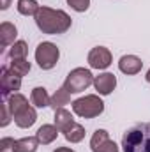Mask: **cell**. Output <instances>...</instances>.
I'll use <instances>...</instances> for the list:
<instances>
[{
    "label": "cell",
    "instance_id": "1",
    "mask_svg": "<svg viewBox=\"0 0 150 152\" xmlns=\"http://www.w3.org/2000/svg\"><path fill=\"white\" fill-rule=\"evenodd\" d=\"M36 25L42 34H50V36L64 34L71 28V16L60 9L39 7L36 14Z\"/></svg>",
    "mask_w": 150,
    "mask_h": 152
},
{
    "label": "cell",
    "instance_id": "2",
    "mask_svg": "<svg viewBox=\"0 0 150 152\" xmlns=\"http://www.w3.org/2000/svg\"><path fill=\"white\" fill-rule=\"evenodd\" d=\"M124 152H150V122H140L122 136Z\"/></svg>",
    "mask_w": 150,
    "mask_h": 152
},
{
    "label": "cell",
    "instance_id": "3",
    "mask_svg": "<svg viewBox=\"0 0 150 152\" xmlns=\"http://www.w3.org/2000/svg\"><path fill=\"white\" fill-rule=\"evenodd\" d=\"M73 110L78 117H83V118H94L97 115L103 113L104 110V103L101 101L99 96H85V97H79L73 103Z\"/></svg>",
    "mask_w": 150,
    "mask_h": 152
},
{
    "label": "cell",
    "instance_id": "4",
    "mask_svg": "<svg viewBox=\"0 0 150 152\" xmlns=\"http://www.w3.org/2000/svg\"><path fill=\"white\" fill-rule=\"evenodd\" d=\"M92 83H94V76H92V73L88 69L76 67L67 75L66 81H64V88L67 92H71V94H78V92H83Z\"/></svg>",
    "mask_w": 150,
    "mask_h": 152
},
{
    "label": "cell",
    "instance_id": "5",
    "mask_svg": "<svg viewBox=\"0 0 150 152\" xmlns=\"http://www.w3.org/2000/svg\"><path fill=\"white\" fill-rule=\"evenodd\" d=\"M58 57H60V51L58 48L53 44V42H41L36 50V62L41 69L48 71V69H53L58 62Z\"/></svg>",
    "mask_w": 150,
    "mask_h": 152
},
{
    "label": "cell",
    "instance_id": "6",
    "mask_svg": "<svg viewBox=\"0 0 150 152\" xmlns=\"http://www.w3.org/2000/svg\"><path fill=\"white\" fill-rule=\"evenodd\" d=\"M0 81H2V97H4V101L11 94H16V90H20V87H21V78L18 75H14L5 66L0 71Z\"/></svg>",
    "mask_w": 150,
    "mask_h": 152
},
{
    "label": "cell",
    "instance_id": "7",
    "mask_svg": "<svg viewBox=\"0 0 150 152\" xmlns=\"http://www.w3.org/2000/svg\"><path fill=\"white\" fill-rule=\"evenodd\" d=\"M90 147H92V152H118L117 143L110 140V134L104 129H97L92 134Z\"/></svg>",
    "mask_w": 150,
    "mask_h": 152
},
{
    "label": "cell",
    "instance_id": "8",
    "mask_svg": "<svg viewBox=\"0 0 150 152\" xmlns=\"http://www.w3.org/2000/svg\"><path fill=\"white\" fill-rule=\"evenodd\" d=\"M88 64L94 69H106L111 64V53L104 46H97L88 53Z\"/></svg>",
    "mask_w": 150,
    "mask_h": 152
},
{
    "label": "cell",
    "instance_id": "9",
    "mask_svg": "<svg viewBox=\"0 0 150 152\" xmlns=\"http://www.w3.org/2000/svg\"><path fill=\"white\" fill-rule=\"evenodd\" d=\"M94 87H95V90L101 96H108V94H111L113 90H115V87H117V78L111 73H103V75L94 78Z\"/></svg>",
    "mask_w": 150,
    "mask_h": 152
},
{
    "label": "cell",
    "instance_id": "10",
    "mask_svg": "<svg viewBox=\"0 0 150 152\" xmlns=\"http://www.w3.org/2000/svg\"><path fill=\"white\" fill-rule=\"evenodd\" d=\"M118 67L124 75H138L143 67V62L136 55H124L118 62Z\"/></svg>",
    "mask_w": 150,
    "mask_h": 152
},
{
    "label": "cell",
    "instance_id": "11",
    "mask_svg": "<svg viewBox=\"0 0 150 152\" xmlns=\"http://www.w3.org/2000/svg\"><path fill=\"white\" fill-rule=\"evenodd\" d=\"M14 118V122H16V126L18 127H21V129H27V127H30V126H34V122L37 120V113H36V110L32 108V106H25V108H21L18 113L12 117Z\"/></svg>",
    "mask_w": 150,
    "mask_h": 152
},
{
    "label": "cell",
    "instance_id": "12",
    "mask_svg": "<svg viewBox=\"0 0 150 152\" xmlns=\"http://www.w3.org/2000/svg\"><path fill=\"white\" fill-rule=\"evenodd\" d=\"M16 36H18V30L12 23L4 21L0 25V44H2V48H7L9 44H14Z\"/></svg>",
    "mask_w": 150,
    "mask_h": 152
},
{
    "label": "cell",
    "instance_id": "13",
    "mask_svg": "<svg viewBox=\"0 0 150 152\" xmlns=\"http://www.w3.org/2000/svg\"><path fill=\"white\" fill-rule=\"evenodd\" d=\"M57 134H58V129H57V126H51V124L41 126L37 129V133H36L39 143H42V145H48V143L55 142L57 140Z\"/></svg>",
    "mask_w": 150,
    "mask_h": 152
},
{
    "label": "cell",
    "instance_id": "14",
    "mask_svg": "<svg viewBox=\"0 0 150 152\" xmlns=\"http://www.w3.org/2000/svg\"><path fill=\"white\" fill-rule=\"evenodd\" d=\"M30 101H32V104H34L36 108H46V106H50L51 97L48 96V92H46L44 87H36V88L32 90Z\"/></svg>",
    "mask_w": 150,
    "mask_h": 152
},
{
    "label": "cell",
    "instance_id": "15",
    "mask_svg": "<svg viewBox=\"0 0 150 152\" xmlns=\"http://www.w3.org/2000/svg\"><path fill=\"white\" fill-rule=\"evenodd\" d=\"M73 122H74V118H73L71 112H67L66 108H58V110H55V126H57L58 131L64 133Z\"/></svg>",
    "mask_w": 150,
    "mask_h": 152
},
{
    "label": "cell",
    "instance_id": "16",
    "mask_svg": "<svg viewBox=\"0 0 150 152\" xmlns=\"http://www.w3.org/2000/svg\"><path fill=\"white\" fill-rule=\"evenodd\" d=\"M39 147L37 136H25L21 140H16L12 152H36Z\"/></svg>",
    "mask_w": 150,
    "mask_h": 152
},
{
    "label": "cell",
    "instance_id": "17",
    "mask_svg": "<svg viewBox=\"0 0 150 152\" xmlns=\"http://www.w3.org/2000/svg\"><path fill=\"white\" fill-rule=\"evenodd\" d=\"M64 136H66L67 142L78 143V142H81V140L85 138V127H83L81 124H78V122H73V124L64 131Z\"/></svg>",
    "mask_w": 150,
    "mask_h": 152
},
{
    "label": "cell",
    "instance_id": "18",
    "mask_svg": "<svg viewBox=\"0 0 150 152\" xmlns=\"http://www.w3.org/2000/svg\"><path fill=\"white\" fill-rule=\"evenodd\" d=\"M69 103H71V92H67V90L62 87V88H58V90L51 96L50 106H51L53 110H58V108H64V106L69 104Z\"/></svg>",
    "mask_w": 150,
    "mask_h": 152
},
{
    "label": "cell",
    "instance_id": "19",
    "mask_svg": "<svg viewBox=\"0 0 150 152\" xmlns=\"http://www.w3.org/2000/svg\"><path fill=\"white\" fill-rule=\"evenodd\" d=\"M5 103H7V106H9V110H11V113L12 117L18 113L21 108H25L27 104H28V101H27V97L25 96H21V94H11L7 99H5Z\"/></svg>",
    "mask_w": 150,
    "mask_h": 152
},
{
    "label": "cell",
    "instance_id": "20",
    "mask_svg": "<svg viewBox=\"0 0 150 152\" xmlns=\"http://www.w3.org/2000/svg\"><path fill=\"white\" fill-rule=\"evenodd\" d=\"M30 62L27 60V58H14V60H11V64H9V69L14 73V75H18L20 78H23L25 75H28V71H30Z\"/></svg>",
    "mask_w": 150,
    "mask_h": 152
},
{
    "label": "cell",
    "instance_id": "21",
    "mask_svg": "<svg viewBox=\"0 0 150 152\" xmlns=\"http://www.w3.org/2000/svg\"><path fill=\"white\" fill-rule=\"evenodd\" d=\"M39 11V4L36 0H18V12L23 16H36Z\"/></svg>",
    "mask_w": 150,
    "mask_h": 152
},
{
    "label": "cell",
    "instance_id": "22",
    "mask_svg": "<svg viewBox=\"0 0 150 152\" xmlns=\"http://www.w3.org/2000/svg\"><path fill=\"white\" fill-rule=\"evenodd\" d=\"M27 53H28V46H27L25 41H16L11 46V50H9L11 60H14V58H27Z\"/></svg>",
    "mask_w": 150,
    "mask_h": 152
},
{
    "label": "cell",
    "instance_id": "23",
    "mask_svg": "<svg viewBox=\"0 0 150 152\" xmlns=\"http://www.w3.org/2000/svg\"><path fill=\"white\" fill-rule=\"evenodd\" d=\"M67 4L74 9L76 12H85L90 5V0H67Z\"/></svg>",
    "mask_w": 150,
    "mask_h": 152
},
{
    "label": "cell",
    "instance_id": "24",
    "mask_svg": "<svg viewBox=\"0 0 150 152\" xmlns=\"http://www.w3.org/2000/svg\"><path fill=\"white\" fill-rule=\"evenodd\" d=\"M0 108H2V122H0V126H2V127H5V126L11 122L12 113H11V110H9V106H7V103H5V101L2 103V106H0Z\"/></svg>",
    "mask_w": 150,
    "mask_h": 152
},
{
    "label": "cell",
    "instance_id": "25",
    "mask_svg": "<svg viewBox=\"0 0 150 152\" xmlns=\"http://www.w3.org/2000/svg\"><path fill=\"white\" fill-rule=\"evenodd\" d=\"M14 143H16V140H12V138H2L0 140V152H12L14 151Z\"/></svg>",
    "mask_w": 150,
    "mask_h": 152
},
{
    "label": "cell",
    "instance_id": "26",
    "mask_svg": "<svg viewBox=\"0 0 150 152\" xmlns=\"http://www.w3.org/2000/svg\"><path fill=\"white\" fill-rule=\"evenodd\" d=\"M9 5H11V0H0V9L2 11H5Z\"/></svg>",
    "mask_w": 150,
    "mask_h": 152
},
{
    "label": "cell",
    "instance_id": "27",
    "mask_svg": "<svg viewBox=\"0 0 150 152\" xmlns=\"http://www.w3.org/2000/svg\"><path fill=\"white\" fill-rule=\"evenodd\" d=\"M53 152H74L73 149H67V147H58L57 151H53Z\"/></svg>",
    "mask_w": 150,
    "mask_h": 152
},
{
    "label": "cell",
    "instance_id": "28",
    "mask_svg": "<svg viewBox=\"0 0 150 152\" xmlns=\"http://www.w3.org/2000/svg\"><path fill=\"white\" fill-rule=\"evenodd\" d=\"M145 80H147V81L150 83V69H149V73H147V76H145Z\"/></svg>",
    "mask_w": 150,
    "mask_h": 152
}]
</instances>
